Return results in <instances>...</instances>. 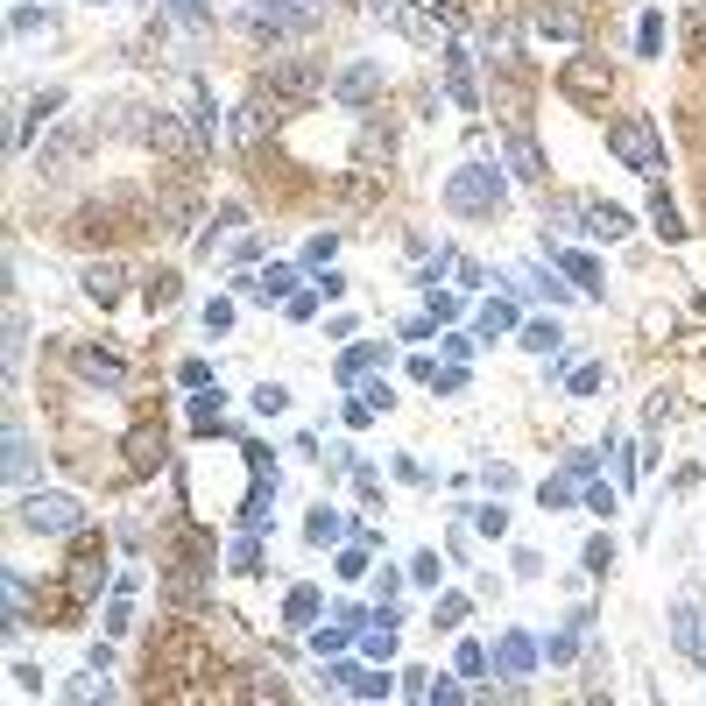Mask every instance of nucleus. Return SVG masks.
Listing matches in <instances>:
<instances>
[{
  "instance_id": "f257e3e1",
  "label": "nucleus",
  "mask_w": 706,
  "mask_h": 706,
  "mask_svg": "<svg viewBox=\"0 0 706 706\" xmlns=\"http://www.w3.org/2000/svg\"><path fill=\"white\" fill-rule=\"evenodd\" d=\"M608 148H614V163H622V170H636V177H657V170H665V134H657L650 113L608 120Z\"/></svg>"
},
{
  "instance_id": "f03ea898",
  "label": "nucleus",
  "mask_w": 706,
  "mask_h": 706,
  "mask_svg": "<svg viewBox=\"0 0 706 706\" xmlns=\"http://www.w3.org/2000/svg\"><path fill=\"white\" fill-rule=\"evenodd\" d=\"M14 523H22L28 537H79L85 508H79V494H64V488H36V494L14 502Z\"/></svg>"
},
{
  "instance_id": "7ed1b4c3",
  "label": "nucleus",
  "mask_w": 706,
  "mask_h": 706,
  "mask_svg": "<svg viewBox=\"0 0 706 706\" xmlns=\"http://www.w3.org/2000/svg\"><path fill=\"white\" fill-rule=\"evenodd\" d=\"M445 213H459V219H494V213H502V177H494L488 163L453 170V177H445Z\"/></svg>"
},
{
  "instance_id": "20e7f679",
  "label": "nucleus",
  "mask_w": 706,
  "mask_h": 706,
  "mask_svg": "<svg viewBox=\"0 0 706 706\" xmlns=\"http://www.w3.org/2000/svg\"><path fill=\"white\" fill-rule=\"evenodd\" d=\"M262 93H276L283 107H311V99L325 93V64H319V57H276Z\"/></svg>"
},
{
  "instance_id": "39448f33",
  "label": "nucleus",
  "mask_w": 706,
  "mask_h": 706,
  "mask_svg": "<svg viewBox=\"0 0 706 706\" xmlns=\"http://www.w3.org/2000/svg\"><path fill=\"white\" fill-rule=\"evenodd\" d=\"M608 85H614L608 57H565V71H559V93H565V99H579V107H600V99H608Z\"/></svg>"
},
{
  "instance_id": "423d86ee",
  "label": "nucleus",
  "mask_w": 706,
  "mask_h": 706,
  "mask_svg": "<svg viewBox=\"0 0 706 706\" xmlns=\"http://www.w3.org/2000/svg\"><path fill=\"white\" fill-rule=\"evenodd\" d=\"M99 587H107V545H99L93 530H79V551H71V594L93 600Z\"/></svg>"
},
{
  "instance_id": "0eeeda50",
  "label": "nucleus",
  "mask_w": 706,
  "mask_h": 706,
  "mask_svg": "<svg viewBox=\"0 0 706 706\" xmlns=\"http://www.w3.org/2000/svg\"><path fill=\"white\" fill-rule=\"evenodd\" d=\"M530 28H537V36H551V43H579V36H587V14H579L573 0H537Z\"/></svg>"
},
{
  "instance_id": "6e6552de",
  "label": "nucleus",
  "mask_w": 706,
  "mask_h": 706,
  "mask_svg": "<svg viewBox=\"0 0 706 706\" xmlns=\"http://www.w3.org/2000/svg\"><path fill=\"white\" fill-rule=\"evenodd\" d=\"M374 93H382V64H374V57H354V64L333 79V99H339V107H354V113L368 107Z\"/></svg>"
},
{
  "instance_id": "1a4fd4ad",
  "label": "nucleus",
  "mask_w": 706,
  "mask_h": 706,
  "mask_svg": "<svg viewBox=\"0 0 706 706\" xmlns=\"http://www.w3.org/2000/svg\"><path fill=\"white\" fill-rule=\"evenodd\" d=\"M148 142H156V148H163V156H170V163H184V170H191V163H199V134H191V128H184V120H177V113H156V120H148Z\"/></svg>"
},
{
  "instance_id": "9d476101",
  "label": "nucleus",
  "mask_w": 706,
  "mask_h": 706,
  "mask_svg": "<svg viewBox=\"0 0 706 706\" xmlns=\"http://www.w3.org/2000/svg\"><path fill=\"white\" fill-rule=\"evenodd\" d=\"M445 99H453L459 113H480V93H474V57L459 50V43H445Z\"/></svg>"
},
{
  "instance_id": "9b49d317",
  "label": "nucleus",
  "mask_w": 706,
  "mask_h": 706,
  "mask_svg": "<svg viewBox=\"0 0 706 706\" xmlns=\"http://www.w3.org/2000/svg\"><path fill=\"white\" fill-rule=\"evenodd\" d=\"M276 120H283V99H276V93H254L248 107H240V120H234V142H240V148H254L268 128H276Z\"/></svg>"
},
{
  "instance_id": "f8f14e48",
  "label": "nucleus",
  "mask_w": 706,
  "mask_h": 706,
  "mask_svg": "<svg viewBox=\"0 0 706 706\" xmlns=\"http://www.w3.org/2000/svg\"><path fill=\"white\" fill-rule=\"evenodd\" d=\"M163 594H170L177 608H191V600L205 594V551H177V565H170V579H163Z\"/></svg>"
},
{
  "instance_id": "ddd939ff",
  "label": "nucleus",
  "mask_w": 706,
  "mask_h": 706,
  "mask_svg": "<svg viewBox=\"0 0 706 706\" xmlns=\"http://www.w3.org/2000/svg\"><path fill=\"white\" fill-rule=\"evenodd\" d=\"M163 459H170V439H163V424H134V431H128V474H156Z\"/></svg>"
},
{
  "instance_id": "4468645a",
  "label": "nucleus",
  "mask_w": 706,
  "mask_h": 706,
  "mask_svg": "<svg viewBox=\"0 0 706 706\" xmlns=\"http://www.w3.org/2000/svg\"><path fill=\"white\" fill-rule=\"evenodd\" d=\"M508 177H523V184H545V148H537L530 128H508Z\"/></svg>"
},
{
  "instance_id": "2eb2a0df",
  "label": "nucleus",
  "mask_w": 706,
  "mask_h": 706,
  "mask_svg": "<svg viewBox=\"0 0 706 706\" xmlns=\"http://www.w3.org/2000/svg\"><path fill=\"white\" fill-rule=\"evenodd\" d=\"M71 360H79V374H85V382H99V388H128V360H120V354L79 347V354H71Z\"/></svg>"
},
{
  "instance_id": "dca6fc26",
  "label": "nucleus",
  "mask_w": 706,
  "mask_h": 706,
  "mask_svg": "<svg viewBox=\"0 0 706 706\" xmlns=\"http://www.w3.org/2000/svg\"><path fill=\"white\" fill-rule=\"evenodd\" d=\"M85 297H93V304H120V290H128V268L120 262H85Z\"/></svg>"
},
{
  "instance_id": "f3484780",
  "label": "nucleus",
  "mask_w": 706,
  "mask_h": 706,
  "mask_svg": "<svg viewBox=\"0 0 706 706\" xmlns=\"http://www.w3.org/2000/svg\"><path fill=\"white\" fill-rule=\"evenodd\" d=\"M79 148H85V134H79V128H57L50 142L36 148V170H43V177H64V163L79 156Z\"/></svg>"
},
{
  "instance_id": "a211bd4d",
  "label": "nucleus",
  "mask_w": 706,
  "mask_h": 706,
  "mask_svg": "<svg viewBox=\"0 0 706 706\" xmlns=\"http://www.w3.org/2000/svg\"><path fill=\"white\" fill-rule=\"evenodd\" d=\"M368 14H374V22H388V28H403V36H417V43L431 36V22L410 8V0H368Z\"/></svg>"
},
{
  "instance_id": "6ab92c4d",
  "label": "nucleus",
  "mask_w": 706,
  "mask_h": 706,
  "mask_svg": "<svg viewBox=\"0 0 706 706\" xmlns=\"http://www.w3.org/2000/svg\"><path fill=\"white\" fill-rule=\"evenodd\" d=\"M290 283H297V268H283V262H268L262 276H240V297H290Z\"/></svg>"
},
{
  "instance_id": "aec40b11",
  "label": "nucleus",
  "mask_w": 706,
  "mask_h": 706,
  "mask_svg": "<svg viewBox=\"0 0 706 706\" xmlns=\"http://www.w3.org/2000/svg\"><path fill=\"white\" fill-rule=\"evenodd\" d=\"M488 107L508 120V128H523V113H530V93H523L516 79H494V93H488Z\"/></svg>"
},
{
  "instance_id": "412c9836",
  "label": "nucleus",
  "mask_w": 706,
  "mask_h": 706,
  "mask_svg": "<svg viewBox=\"0 0 706 706\" xmlns=\"http://www.w3.org/2000/svg\"><path fill=\"white\" fill-rule=\"evenodd\" d=\"M156 219H170L163 234H191V219H199V199H191V191H163V199H156Z\"/></svg>"
},
{
  "instance_id": "4be33fe9",
  "label": "nucleus",
  "mask_w": 706,
  "mask_h": 706,
  "mask_svg": "<svg viewBox=\"0 0 706 706\" xmlns=\"http://www.w3.org/2000/svg\"><path fill=\"white\" fill-rule=\"evenodd\" d=\"M494 665H502L508 679H523V671L537 665V643L530 636H502V643H494Z\"/></svg>"
},
{
  "instance_id": "5701e85b",
  "label": "nucleus",
  "mask_w": 706,
  "mask_h": 706,
  "mask_svg": "<svg viewBox=\"0 0 706 706\" xmlns=\"http://www.w3.org/2000/svg\"><path fill=\"white\" fill-rule=\"evenodd\" d=\"M587 234H594V240H622V234H629V213H622V205L587 199Z\"/></svg>"
},
{
  "instance_id": "b1692460",
  "label": "nucleus",
  "mask_w": 706,
  "mask_h": 706,
  "mask_svg": "<svg viewBox=\"0 0 706 706\" xmlns=\"http://www.w3.org/2000/svg\"><path fill=\"white\" fill-rule=\"evenodd\" d=\"M333 679H339V685H347V693H354V699H388V679H382V671H360V665H339V671H333Z\"/></svg>"
},
{
  "instance_id": "393cba45",
  "label": "nucleus",
  "mask_w": 706,
  "mask_h": 706,
  "mask_svg": "<svg viewBox=\"0 0 706 706\" xmlns=\"http://www.w3.org/2000/svg\"><path fill=\"white\" fill-rule=\"evenodd\" d=\"M28 474H36V445L22 439V424H8V480H14V488H22Z\"/></svg>"
},
{
  "instance_id": "a878e982",
  "label": "nucleus",
  "mask_w": 706,
  "mask_h": 706,
  "mask_svg": "<svg viewBox=\"0 0 706 706\" xmlns=\"http://www.w3.org/2000/svg\"><path fill=\"white\" fill-rule=\"evenodd\" d=\"M382 360H388V347L360 339V347H347V354H339V374H347V382H360V374H368V368H382Z\"/></svg>"
},
{
  "instance_id": "bb28decb",
  "label": "nucleus",
  "mask_w": 706,
  "mask_h": 706,
  "mask_svg": "<svg viewBox=\"0 0 706 706\" xmlns=\"http://www.w3.org/2000/svg\"><path fill=\"white\" fill-rule=\"evenodd\" d=\"M57 107H64V93H57V85H50V93H36V99H28V107H22V120H14V148H22V142H28V128H36V113H43V120H50Z\"/></svg>"
},
{
  "instance_id": "cd10ccee",
  "label": "nucleus",
  "mask_w": 706,
  "mask_h": 706,
  "mask_svg": "<svg viewBox=\"0 0 706 706\" xmlns=\"http://www.w3.org/2000/svg\"><path fill=\"white\" fill-rule=\"evenodd\" d=\"M559 262H565V276H573L579 283V290H608V283H600V262H594V254H573V248H559Z\"/></svg>"
},
{
  "instance_id": "c85d7f7f",
  "label": "nucleus",
  "mask_w": 706,
  "mask_h": 706,
  "mask_svg": "<svg viewBox=\"0 0 706 706\" xmlns=\"http://www.w3.org/2000/svg\"><path fill=\"white\" fill-rule=\"evenodd\" d=\"M516 22H488V64H516Z\"/></svg>"
},
{
  "instance_id": "c756f323",
  "label": "nucleus",
  "mask_w": 706,
  "mask_h": 706,
  "mask_svg": "<svg viewBox=\"0 0 706 706\" xmlns=\"http://www.w3.org/2000/svg\"><path fill=\"white\" fill-rule=\"evenodd\" d=\"M240 227H248V205H219V234H205L199 248H205V254H213V248H227V240H234Z\"/></svg>"
},
{
  "instance_id": "7c9ffc66",
  "label": "nucleus",
  "mask_w": 706,
  "mask_h": 706,
  "mask_svg": "<svg viewBox=\"0 0 706 706\" xmlns=\"http://www.w3.org/2000/svg\"><path fill=\"white\" fill-rule=\"evenodd\" d=\"M671 643H679V650H693V643H699V608H693V600L671 608Z\"/></svg>"
},
{
  "instance_id": "2f4dec72",
  "label": "nucleus",
  "mask_w": 706,
  "mask_h": 706,
  "mask_svg": "<svg viewBox=\"0 0 706 706\" xmlns=\"http://www.w3.org/2000/svg\"><path fill=\"white\" fill-rule=\"evenodd\" d=\"M283 614H290L297 629H311V622H319V587H290V600H283Z\"/></svg>"
},
{
  "instance_id": "473e14b6",
  "label": "nucleus",
  "mask_w": 706,
  "mask_h": 706,
  "mask_svg": "<svg viewBox=\"0 0 706 706\" xmlns=\"http://www.w3.org/2000/svg\"><path fill=\"white\" fill-rule=\"evenodd\" d=\"M480 333H516V304H508V297H494V304H480Z\"/></svg>"
},
{
  "instance_id": "72a5a7b5",
  "label": "nucleus",
  "mask_w": 706,
  "mask_h": 706,
  "mask_svg": "<svg viewBox=\"0 0 706 706\" xmlns=\"http://www.w3.org/2000/svg\"><path fill=\"white\" fill-rule=\"evenodd\" d=\"M28 614H36V608H28V579L8 573V629H28Z\"/></svg>"
},
{
  "instance_id": "f704fd0d",
  "label": "nucleus",
  "mask_w": 706,
  "mask_h": 706,
  "mask_svg": "<svg viewBox=\"0 0 706 706\" xmlns=\"http://www.w3.org/2000/svg\"><path fill=\"white\" fill-rule=\"evenodd\" d=\"M142 297H148V311H170L177 304V276H170V268H156V276L142 283Z\"/></svg>"
},
{
  "instance_id": "c9c22d12",
  "label": "nucleus",
  "mask_w": 706,
  "mask_h": 706,
  "mask_svg": "<svg viewBox=\"0 0 706 706\" xmlns=\"http://www.w3.org/2000/svg\"><path fill=\"white\" fill-rule=\"evenodd\" d=\"M339 530H347V523H339L333 508H311V523H304V537H311V545H339Z\"/></svg>"
},
{
  "instance_id": "e433bc0d",
  "label": "nucleus",
  "mask_w": 706,
  "mask_h": 706,
  "mask_svg": "<svg viewBox=\"0 0 706 706\" xmlns=\"http://www.w3.org/2000/svg\"><path fill=\"white\" fill-rule=\"evenodd\" d=\"M347 636H360V629H347V622H333V629H311V650H319V657H339V650H347Z\"/></svg>"
},
{
  "instance_id": "4c0bfd02",
  "label": "nucleus",
  "mask_w": 706,
  "mask_h": 706,
  "mask_svg": "<svg viewBox=\"0 0 706 706\" xmlns=\"http://www.w3.org/2000/svg\"><path fill=\"white\" fill-rule=\"evenodd\" d=\"M234 693H248V699H283L290 685H283L276 671H248V685H234Z\"/></svg>"
},
{
  "instance_id": "58836bf2",
  "label": "nucleus",
  "mask_w": 706,
  "mask_h": 706,
  "mask_svg": "<svg viewBox=\"0 0 706 706\" xmlns=\"http://www.w3.org/2000/svg\"><path fill=\"white\" fill-rule=\"evenodd\" d=\"M559 325H551V319H537V325H523V347H530V354H551V347H559Z\"/></svg>"
},
{
  "instance_id": "ea45409f",
  "label": "nucleus",
  "mask_w": 706,
  "mask_h": 706,
  "mask_svg": "<svg viewBox=\"0 0 706 706\" xmlns=\"http://www.w3.org/2000/svg\"><path fill=\"white\" fill-rule=\"evenodd\" d=\"M467 622V594H445L439 608H431V629H459Z\"/></svg>"
},
{
  "instance_id": "a19ab883",
  "label": "nucleus",
  "mask_w": 706,
  "mask_h": 706,
  "mask_svg": "<svg viewBox=\"0 0 706 706\" xmlns=\"http://www.w3.org/2000/svg\"><path fill=\"white\" fill-rule=\"evenodd\" d=\"M128 629H134V608H128V587H120L107 600V636H128Z\"/></svg>"
},
{
  "instance_id": "79ce46f5",
  "label": "nucleus",
  "mask_w": 706,
  "mask_h": 706,
  "mask_svg": "<svg viewBox=\"0 0 706 706\" xmlns=\"http://www.w3.org/2000/svg\"><path fill=\"white\" fill-rule=\"evenodd\" d=\"M650 219H657V234H665V240H679L685 227H679V213H671V199H665V191H657V199H650Z\"/></svg>"
},
{
  "instance_id": "37998d69",
  "label": "nucleus",
  "mask_w": 706,
  "mask_h": 706,
  "mask_svg": "<svg viewBox=\"0 0 706 706\" xmlns=\"http://www.w3.org/2000/svg\"><path fill=\"white\" fill-rule=\"evenodd\" d=\"M439 573H445L439 551H417V559H410V579H417V587H439Z\"/></svg>"
},
{
  "instance_id": "c03bdc74",
  "label": "nucleus",
  "mask_w": 706,
  "mask_h": 706,
  "mask_svg": "<svg viewBox=\"0 0 706 706\" xmlns=\"http://www.w3.org/2000/svg\"><path fill=\"white\" fill-rule=\"evenodd\" d=\"M587 573H600V579L614 573V545H608V537H594V545H587Z\"/></svg>"
},
{
  "instance_id": "a18cd8bd",
  "label": "nucleus",
  "mask_w": 706,
  "mask_h": 706,
  "mask_svg": "<svg viewBox=\"0 0 706 706\" xmlns=\"http://www.w3.org/2000/svg\"><path fill=\"white\" fill-rule=\"evenodd\" d=\"M14 36H50V14H36V8H14Z\"/></svg>"
},
{
  "instance_id": "49530a36",
  "label": "nucleus",
  "mask_w": 706,
  "mask_h": 706,
  "mask_svg": "<svg viewBox=\"0 0 706 706\" xmlns=\"http://www.w3.org/2000/svg\"><path fill=\"white\" fill-rule=\"evenodd\" d=\"M636 43H643V57H657V50H665V22H657V14H643Z\"/></svg>"
},
{
  "instance_id": "de8ad7c7",
  "label": "nucleus",
  "mask_w": 706,
  "mask_h": 706,
  "mask_svg": "<svg viewBox=\"0 0 706 706\" xmlns=\"http://www.w3.org/2000/svg\"><path fill=\"white\" fill-rule=\"evenodd\" d=\"M234 325V297H213V304H205V333H227Z\"/></svg>"
},
{
  "instance_id": "09e8293b",
  "label": "nucleus",
  "mask_w": 706,
  "mask_h": 706,
  "mask_svg": "<svg viewBox=\"0 0 706 706\" xmlns=\"http://www.w3.org/2000/svg\"><path fill=\"white\" fill-rule=\"evenodd\" d=\"M537 502H545V508H573V480H545V488H537Z\"/></svg>"
},
{
  "instance_id": "8fccbe9b",
  "label": "nucleus",
  "mask_w": 706,
  "mask_h": 706,
  "mask_svg": "<svg viewBox=\"0 0 706 706\" xmlns=\"http://www.w3.org/2000/svg\"><path fill=\"white\" fill-rule=\"evenodd\" d=\"M333 254H339V234H311L304 240V262H333Z\"/></svg>"
},
{
  "instance_id": "3c124183",
  "label": "nucleus",
  "mask_w": 706,
  "mask_h": 706,
  "mask_svg": "<svg viewBox=\"0 0 706 706\" xmlns=\"http://www.w3.org/2000/svg\"><path fill=\"white\" fill-rule=\"evenodd\" d=\"M333 573H339V579H360V573H368V551H360V545H354V551H339Z\"/></svg>"
},
{
  "instance_id": "603ef678",
  "label": "nucleus",
  "mask_w": 706,
  "mask_h": 706,
  "mask_svg": "<svg viewBox=\"0 0 706 706\" xmlns=\"http://www.w3.org/2000/svg\"><path fill=\"white\" fill-rule=\"evenodd\" d=\"M283 403H290V396H283V388H276V382H262V388H254V410H262V417H276V410H283Z\"/></svg>"
},
{
  "instance_id": "864d4df0",
  "label": "nucleus",
  "mask_w": 706,
  "mask_h": 706,
  "mask_svg": "<svg viewBox=\"0 0 706 706\" xmlns=\"http://www.w3.org/2000/svg\"><path fill=\"white\" fill-rule=\"evenodd\" d=\"M474 530H488V537H502V530H508V508H474Z\"/></svg>"
},
{
  "instance_id": "5fc2aeb1",
  "label": "nucleus",
  "mask_w": 706,
  "mask_h": 706,
  "mask_svg": "<svg viewBox=\"0 0 706 706\" xmlns=\"http://www.w3.org/2000/svg\"><path fill=\"white\" fill-rule=\"evenodd\" d=\"M579 629H587V622H579ZM579 629H565V636H551V643H545V657H559V665H565V657L579 650Z\"/></svg>"
},
{
  "instance_id": "6e6d98bb",
  "label": "nucleus",
  "mask_w": 706,
  "mask_h": 706,
  "mask_svg": "<svg viewBox=\"0 0 706 706\" xmlns=\"http://www.w3.org/2000/svg\"><path fill=\"white\" fill-rule=\"evenodd\" d=\"M459 671L480 679V671H488V650H480V643H459Z\"/></svg>"
},
{
  "instance_id": "4d7b16f0",
  "label": "nucleus",
  "mask_w": 706,
  "mask_h": 706,
  "mask_svg": "<svg viewBox=\"0 0 706 706\" xmlns=\"http://www.w3.org/2000/svg\"><path fill=\"white\" fill-rule=\"evenodd\" d=\"M600 388V368H573V396H594Z\"/></svg>"
},
{
  "instance_id": "13d9d810",
  "label": "nucleus",
  "mask_w": 706,
  "mask_h": 706,
  "mask_svg": "<svg viewBox=\"0 0 706 706\" xmlns=\"http://www.w3.org/2000/svg\"><path fill=\"white\" fill-rule=\"evenodd\" d=\"M587 508L594 516H614V488H587Z\"/></svg>"
},
{
  "instance_id": "bf43d9fd",
  "label": "nucleus",
  "mask_w": 706,
  "mask_h": 706,
  "mask_svg": "<svg viewBox=\"0 0 706 706\" xmlns=\"http://www.w3.org/2000/svg\"><path fill=\"white\" fill-rule=\"evenodd\" d=\"M685 36H693V50L706 43V8H693V22H685Z\"/></svg>"
},
{
  "instance_id": "052dcab7",
  "label": "nucleus",
  "mask_w": 706,
  "mask_h": 706,
  "mask_svg": "<svg viewBox=\"0 0 706 706\" xmlns=\"http://www.w3.org/2000/svg\"><path fill=\"white\" fill-rule=\"evenodd\" d=\"M693 657H699V665H706V636H699V643H693Z\"/></svg>"
}]
</instances>
